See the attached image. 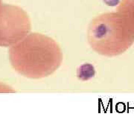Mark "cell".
Wrapping results in <instances>:
<instances>
[{"instance_id": "obj_3", "label": "cell", "mask_w": 134, "mask_h": 134, "mask_svg": "<svg viewBox=\"0 0 134 134\" xmlns=\"http://www.w3.org/2000/svg\"><path fill=\"white\" fill-rule=\"evenodd\" d=\"M31 23L26 15L19 10H0V46H12L27 36Z\"/></svg>"}, {"instance_id": "obj_1", "label": "cell", "mask_w": 134, "mask_h": 134, "mask_svg": "<svg viewBox=\"0 0 134 134\" xmlns=\"http://www.w3.org/2000/svg\"><path fill=\"white\" fill-rule=\"evenodd\" d=\"M11 66L23 76L40 79L52 75L63 61V53L58 43L46 35L30 33L10 46Z\"/></svg>"}, {"instance_id": "obj_4", "label": "cell", "mask_w": 134, "mask_h": 134, "mask_svg": "<svg viewBox=\"0 0 134 134\" xmlns=\"http://www.w3.org/2000/svg\"><path fill=\"white\" fill-rule=\"evenodd\" d=\"M123 0H103V2L109 6H115L121 3Z\"/></svg>"}, {"instance_id": "obj_2", "label": "cell", "mask_w": 134, "mask_h": 134, "mask_svg": "<svg viewBox=\"0 0 134 134\" xmlns=\"http://www.w3.org/2000/svg\"><path fill=\"white\" fill-rule=\"evenodd\" d=\"M87 39L95 52L108 57L124 53L134 43V35L123 19L114 14L95 19L88 29Z\"/></svg>"}, {"instance_id": "obj_5", "label": "cell", "mask_w": 134, "mask_h": 134, "mask_svg": "<svg viewBox=\"0 0 134 134\" xmlns=\"http://www.w3.org/2000/svg\"><path fill=\"white\" fill-rule=\"evenodd\" d=\"M13 92L14 91L12 90L8 86L0 83V92Z\"/></svg>"}]
</instances>
